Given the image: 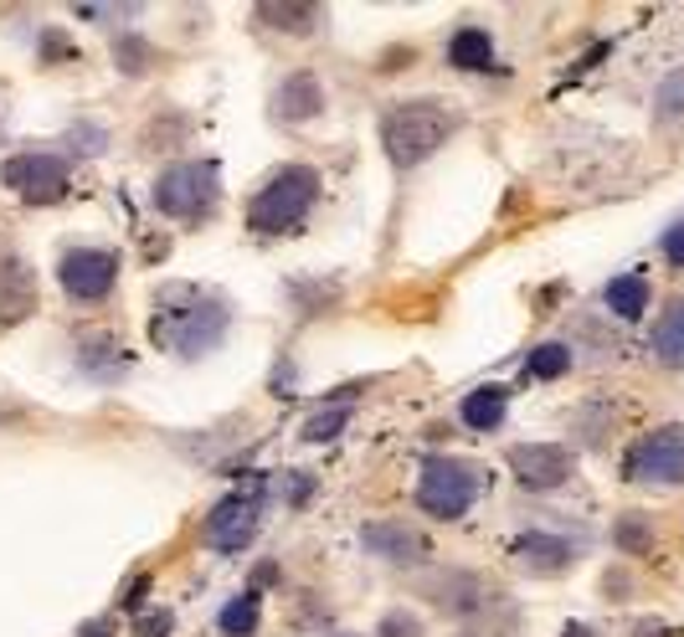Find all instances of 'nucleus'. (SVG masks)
<instances>
[{
    "label": "nucleus",
    "mask_w": 684,
    "mask_h": 637,
    "mask_svg": "<svg viewBox=\"0 0 684 637\" xmlns=\"http://www.w3.org/2000/svg\"><path fill=\"white\" fill-rule=\"evenodd\" d=\"M232 309L222 294H211L201 283H165L149 304V340L176 360H201L227 340Z\"/></svg>",
    "instance_id": "f257e3e1"
},
{
    "label": "nucleus",
    "mask_w": 684,
    "mask_h": 637,
    "mask_svg": "<svg viewBox=\"0 0 684 637\" xmlns=\"http://www.w3.org/2000/svg\"><path fill=\"white\" fill-rule=\"evenodd\" d=\"M459 129H463V114L453 104H443V98H407V104H391L381 114V145H387L397 170H412V164L432 160Z\"/></svg>",
    "instance_id": "f03ea898"
},
{
    "label": "nucleus",
    "mask_w": 684,
    "mask_h": 637,
    "mask_svg": "<svg viewBox=\"0 0 684 637\" xmlns=\"http://www.w3.org/2000/svg\"><path fill=\"white\" fill-rule=\"evenodd\" d=\"M319 191H325V180L314 164H283L248 201V226L257 237H283V232L304 226V216L319 206Z\"/></svg>",
    "instance_id": "7ed1b4c3"
},
{
    "label": "nucleus",
    "mask_w": 684,
    "mask_h": 637,
    "mask_svg": "<svg viewBox=\"0 0 684 637\" xmlns=\"http://www.w3.org/2000/svg\"><path fill=\"white\" fill-rule=\"evenodd\" d=\"M222 201V176L211 160H180L155 176V211L170 222H207Z\"/></svg>",
    "instance_id": "20e7f679"
},
{
    "label": "nucleus",
    "mask_w": 684,
    "mask_h": 637,
    "mask_svg": "<svg viewBox=\"0 0 684 637\" xmlns=\"http://www.w3.org/2000/svg\"><path fill=\"white\" fill-rule=\"evenodd\" d=\"M484 493V468L469 458H428L417 468V505L432 519H463Z\"/></svg>",
    "instance_id": "39448f33"
},
{
    "label": "nucleus",
    "mask_w": 684,
    "mask_h": 637,
    "mask_svg": "<svg viewBox=\"0 0 684 637\" xmlns=\"http://www.w3.org/2000/svg\"><path fill=\"white\" fill-rule=\"evenodd\" d=\"M0 180H6V191H15L31 206H57L67 185H73V170H67L57 149H21V155L0 164Z\"/></svg>",
    "instance_id": "423d86ee"
},
{
    "label": "nucleus",
    "mask_w": 684,
    "mask_h": 637,
    "mask_svg": "<svg viewBox=\"0 0 684 637\" xmlns=\"http://www.w3.org/2000/svg\"><path fill=\"white\" fill-rule=\"evenodd\" d=\"M623 474L633 478V484H664V489L684 484V427L643 432L639 443L628 447Z\"/></svg>",
    "instance_id": "0eeeda50"
},
{
    "label": "nucleus",
    "mask_w": 684,
    "mask_h": 637,
    "mask_svg": "<svg viewBox=\"0 0 684 637\" xmlns=\"http://www.w3.org/2000/svg\"><path fill=\"white\" fill-rule=\"evenodd\" d=\"M57 283L73 304H104L119 283V257L108 247H67L57 263Z\"/></svg>",
    "instance_id": "6e6552de"
},
{
    "label": "nucleus",
    "mask_w": 684,
    "mask_h": 637,
    "mask_svg": "<svg viewBox=\"0 0 684 637\" xmlns=\"http://www.w3.org/2000/svg\"><path fill=\"white\" fill-rule=\"evenodd\" d=\"M257 519H263V499H257V489L227 493L222 505L207 514V524H201V540H207L211 550H222V555H238V550L253 545Z\"/></svg>",
    "instance_id": "1a4fd4ad"
},
{
    "label": "nucleus",
    "mask_w": 684,
    "mask_h": 637,
    "mask_svg": "<svg viewBox=\"0 0 684 637\" xmlns=\"http://www.w3.org/2000/svg\"><path fill=\"white\" fill-rule=\"evenodd\" d=\"M509 474H515L520 489L550 493L577 474V453L566 443H520V447H509Z\"/></svg>",
    "instance_id": "9d476101"
},
{
    "label": "nucleus",
    "mask_w": 684,
    "mask_h": 637,
    "mask_svg": "<svg viewBox=\"0 0 684 637\" xmlns=\"http://www.w3.org/2000/svg\"><path fill=\"white\" fill-rule=\"evenodd\" d=\"M360 545L371 561H387V565H422L432 555L428 534L407 524V519H371L366 530H360Z\"/></svg>",
    "instance_id": "9b49d317"
},
{
    "label": "nucleus",
    "mask_w": 684,
    "mask_h": 637,
    "mask_svg": "<svg viewBox=\"0 0 684 637\" xmlns=\"http://www.w3.org/2000/svg\"><path fill=\"white\" fill-rule=\"evenodd\" d=\"M325 83L309 73V67H298V73H288V77H278L273 83V93H269V108H273V119L278 124H309V119H319L325 114Z\"/></svg>",
    "instance_id": "f8f14e48"
},
{
    "label": "nucleus",
    "mask_w": 684,
    "mask_h": 637,
    "mask_svg": "<svg viewBox=\"0 0 684 637\" xmlns=\"http://www.w3.org/2000/svg\"><path fill=\"white\" fill-rule=\"evenodd\" d=\"M73 355H77V375H88L93 385H119L124 375L135 371V355H129L114 335H98V329H93V335H77Z\"/></svg>",
    "instance_id": "ddd939ff"
},
{
    "label": "nucleus",
    "mask_w": 684,
    "mask_h": 637,
    "mask_svg": "<svg viewBox=\"0 0 684 637\" xmlns=\"http://www.w3.org/2000/svg\"><path fill=\"white\" fill-rule=\"evenodd\" d=\"M36 314V273L27 257L0 253V325H21Z\"/></svg>",
    "instance_id": "4468645a"
},
{
    "label": "nucleus",
    "mask_w": 684,
    "mask_h": 637,
    "mask_svg": "<svg viewBox=\"0 0 684 637\" xmlns=\"http://www.w3.org/2000/svg\"><path fill=\"white\" fill-rule=\"evenodd\" d=\"M515 561H520V571H530V576H561L566 565L577 561V545L550 530H525L520 540H515Z\"/></svg>",
    "instance_id": "2eb2a0df"
},
{
    "label": "nucleus",
    "mask_w": 684,
    "mask_h": 637,
    "mask_svg": "<svg viewBox=\"0 0 684 637\" xmlns=\"http://www.w3.org/2000/svg\"><path fill=\"white\" fill-rule=\"evenodd\" d=\"M428 596H438V607L453 612V617H474L490 596H484V586H478V576H469V571H448V576H438L428 586Z\"/></svg>",
    "instance_id": "dca6fc26"
},
{
    "label": "nucleus",
    "mask_w": 684,
    "mask_h": 637,
    "mask_svg": "<svg viewBox=\"0 0 684 637\" xmlns=\"http://www.w3.org/2000/svg\"><path fill=\"white\" fill-rule=\"evenodd\" d=\"M448 62L459 73H490L494 67V36L484 26H459L448 36Z\"/></svg>",
    "instance_id": "f3484780"
},
{
    "label": "nucleus",
    "mask_w": 684,
    "mask_h": 637,
    "mask_svg": "<svg viewBox=\"0 0 684 637\" xmlns=\"http://www.w3.org/2000/svg\"><path fill=\"white\" fill-rule=\"evenodd\" d=\"M505 412H509L505 385H474V391L463 396V406H459L463 427H474V432H494L499 422H505Z\"/></svg>",
    "instance_id": "a211bd4d"
},
{
    "label": "nucleus",
    "mask_w": 684,
    "mask_h": 637,
    "mask_svg": "<svg viewBox=\"0 0 684 637\" xmlns=\"http://www.w3.org/2000/svg\"><path fill=\"white\" fill-rule=\"evenodd\" d=\"M602 304H608L612 319H643V309H649V278L643 273H618V278L602 288Z\"/></svg>",
    "instance_id": "6ab92c4d"
},
{
    "label": "nucleus",
    "mask_w": 684,
    "mask_h": 637,
    "mask_svg": "<svg viewBox=\"0 0 684 637\" xmlns=\"http://www.w3.org/2000/svg\"><path fill=\"white\" fill-rule=\"evenodd\" d=\"M659 365L670 371H684V304H670V314L654 325V340H649Z\"/></svg>",
    "instance_id": "aec40b11"
},
{
    "label": "nucleus",
    "mask_w": 684,
    "mask_h": 637,
    "mask_svg": "<svg viewBox=\"0 0 684 637\" xmlns=\"http://www.w3.org/2000/svg\"><path fill=\"white\" fill-rule=\"evenodd\" d=\"M257 21H273V31H288V36H309L314 26H325V11L319 6H257Z\"/></svg>",
    "instance_id": "412c9836"
},
{
    "label": "nucleus",
    "mask_w": 684,
    "mask_h": 637,
    "mask_svg": "<svg viewBox=\"0 0 684 637\" xmlns=\"http://www.w3.org/2000/svg\"><path fill=\"white\" fill-rule=\"evenodd\" d=\"M566 371H571V344H561V340H546L525 355V375L530 381H556Z\"/></svg>",
    "instance_id": "4be33fe9"
},
{
    "label": "nucleus",
    "mask_w": 684,
    "mask_h": 637,
    "mask_svg": "<svg viewBox=\"0 0 684 637\" xmlns=\"http://www.w3.org/2000/svg\"><path fill=\"white\" fill-rule=\"evenodd\" d=\"M114 62H119V73L139 77L155 67V46H149L139 31H119V36H114Z\"/></svg>",
    "instance_id": "5701e85b"
},
{
    "label": "nucleus",
    "mask_w": 684,
    "mask_h": 637,
    "mask_svg": "<svg viewBox=\"0 0 684 637\" xmlns=\"http://www.w3.org/2000/svg\"><path fill=\"white\" fill-rule=\"evenodd\" d=\"M257 592H242V596H232L222 607V633L227 637H253L257 633Z\"/></svg>",
    "instance_id": "b1692460"
},
{
    "label": "nucleus",
    "mask_w": 684,
    "mask_h": 637,
    "mask_svg": "<svg viewBox=\"0 0 684 637\" xmlns=\"http://www.w3.org/2000/svg\"><path fill=\"white\" fill-rule=\"evenodd\" d=\"M350 416H356L350 412V401H340V406H329V412H314L298 437H304V443H329V437H340V432L350 427Z\"/></svg>",
    "instance_id": "393cba45"
},
{
    "label": "nucleus",
    "mask_w": 684,
    "mask_h": 637,
    "mask_svg": "<svg viewBox=\"0 0 684 637\" xmlns=\"http://www.w3.org/2000/svg\"><path fill=\"white\" fill-rule=\"evenodd\" d=\"M612 545L623 550V555H643V550L654 545V524L643 514H623L618 524H612Z\"/></svg>",
    "instance_id": "a878e982"
},
{
    "label": "nucleus",
    "mask_w": 684,
    "mask_h": 637,
    "mask_svg": "<svg viewBox=\"0 0 684 637\" xmlns=\"http://www.w3.org/2000/svg\"><path fill=\"white\" fill-rule=\"evenodd\" d=\"M654 119L659 124H680L684 119V67H674L654 93Z\"/></svg>",
    "instance_id": "bb28decb"
},
{
    "label": "nucleus",
    "mask_w": 684,
    "mask_h": 637,
    "mask_svg": "<svg viewBox=\"0 0 684 637\" xmlns=\"http://www.w3.org/2000/svg\"><path fill=\"white\" fill-rule=\"evenodd\" d=\"M376 637H428L422 633V617L407 607H391L381 623H376Z\"/></svg>",
    "instance_id": "cd10ccee"
},
{
    "label": "nucleus",
    "mask_w": 684,
    "mask_h": 637,
    "mask_svg": "<svg viewBox=\"0 0 684 637\" xmlns=\"http://www.w3.org/2000/svg\"><path fill=\"white\" fill-rule=\"evenodd\" d=\"M170 627H176V617H170L165 607H155V612H139L135 637H170Z\"/></svg>",
    "instance_id": "c85d7f7f"
},
{
    "label": "nucleus",
    "mask_w": 684,
    "mask_h": 637,
    "mask_svg": "<svg viewBox=\"0 0 684 637\" xmlns=\"http://www.w3.org/2000/svg\"><path fill=\"white\" fill-rule=\"evenodd\" d=\"M659 253H664V263L670 267H684V222H674L664 237H659Z\"/></svg>",
    "instance_id": "c756f323"
},
{
    "label": "nucleus",
    "mask_w": 684,
    "mask_h": 637,
    "mask_svg": "<svg viewBox=\"0 0 684 637\" xmlns=\"http://www.w3.org/2000/svg\"><path fill=\"white\" fill-rule=\"evenodd\" d=\"M77 637H119V633H114V623H108V617H93V623L77 627Z\"/></svg>",
    "instance_id": "7c9ffc66"
},
{
    "label": "nucleus",
    "mask_w": 684,
    "mask_h": 637,
    "mask_svg": "<svg viewBox=\"0 0 684 637\" xmlns=\"http://www.w3.org/2000/svg\"><path fill=\"white\" fill-rule=\"evenodd\" d=\"M139 596H145V576H135V581H129V592L119 596V607H129V612H135V607H139Z\"/></svg>",
    "instance_id": "2f4dec72"
},
{
    "label": "nucleus",
    "mask_w": 684,
    "mask_h": 637,
    "mask_svg": "<svg viewBox=\"0 0 684 637\" xmlns=\"http://www.w3.org/2000/svg\"><path fill=\"white\" fill-rule=\"evenodd\" d=\"M561 637H597V633H592L587 623H566V627H561Z\"/></svg>",
    "instance_id": "473e14b6"
},
{
    "label": "nucleus",
    "mask_w": 684,
    "mask_h": 637,
    "mask_svg": "<svg viewBox=\"0 0 684 637\" xmlns=\"http://www.w3.org/2000/svg\"><path fill=\"white\" fill-rule=\"evenodd\" d=\"M639 637H664V627H659V623H643V627H639Z\"/></svg>",
    "instance_id": "72a5a7b5"
}]
</instances>
